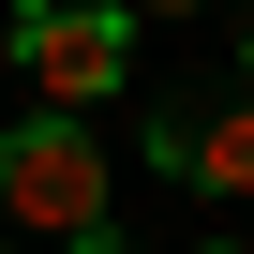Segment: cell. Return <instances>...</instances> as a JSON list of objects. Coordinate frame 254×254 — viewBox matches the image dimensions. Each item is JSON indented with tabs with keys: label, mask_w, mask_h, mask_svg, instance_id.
<instances>
[{
	"label": "cell",
	"mask_w": 254,
	"mask_h": 254,
	"mask_svg": "<svg viewBox=\"0 0 254 254\" xmlns=\"http://www.w3.org/2000/svg\"><path fill=\"white\" fill-rule=\"evenodd\" d=\"M239 75H254V15H239Z\"/></svg>",
	"instance_id": "obj_5"
},
{
	"label": "cell",
	"mask_w": 254,
	"mask_h": 254,
	"mask_svg": "<svg viewBox=\"0 0 254 254\" xmlns=\"http://www.w3.org/2000/svg\"><path fill=\"white\" fill-rule=\"evenodd\" d=\"M75 254H135V239H120V224H105V239H75Z\"/></svg>",
	"instance_id": "obj_4"
},
{
	"label": "cell",
	"mask_w": 254,
	"mask_h": 254,
	"mask_svg": "<svg viewBox=\"0 0 254 254\" xmlns=\"http://www.w3.org/2000/svg\"><path fill=\"white\" fill-rule=\"evenodd\" d=\"M0 224L15 239H105V135L90 120H0Z\"/></svg>",
	"instance_id": "obj_1"
},
{
	"label": "cell",
	"mask_w": 254,
	"mask_h": 254,
	"mask_svg": "<svg viewBox=\"0 0 254 254\" xmlns=\"http://www.w3.org/2000/svg\"><path fill=\"white\" fill-rule=\"evenodd\" d=\"M150 150H165L194 194H254V105H194V120H150Z\"/></svg>",
	"instance_id": "obj_3"
},
{
	"label": "cell",
	"mask_w": 254,
	"mask_h": 254,
	"mask_svg": "<svg viewBox=\"0 0 254 254\" xmlns=\"http://www.w3.org/2000/svg\"><path fill=\"white\" fill-rule=\"evenodd\" d=\"M0 60L45 90V120H90L120 75H135V15H120V0H45V15L0 30Z\"/></svg>",
	"instance_id": "obj_2"
},
{
	"label": "cell",
	"mask_w": 254,
	"mask_h": 254,
	"mask_svg": "<svg viewBox=\"0 0 254 254\" xmlns=\"http://www.w3.org/2000/svg\"><path fill=\"white\" fill-rule=\"evenodd\" d=\"M0 254H15V239H0Z\"/></svg>",
	"instance_id": "obj_6"
}]
</instances>
